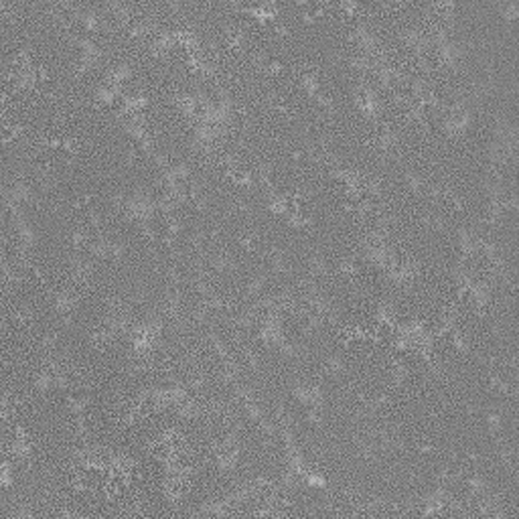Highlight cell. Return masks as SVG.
Wrapping results in <instances>:
<instances>
[{
	"mask_svg": "<svg viewBox=\"0 0 519 519\" xmlns=\"http://www.w3.org/2000/svg\"><path fill=\"white\" fill-rule=\"evenodd\" d=\"M97 97H99V102L112 104L114 102V90H110V88H99L97 90Z\"/></svg>",
	"mask_w": 519,
	"mask_h": 519,
	"instance_id": "6da1fadb",
	"label": "cell"
},
{
	"mask_svg": "<svg viewBox=\"0 0 519 519\" xmlns=\"http://www.w3.org/2000/svg\"><path fill=\"white\" fill-rule=\"evenodd\" d=\"M81 23L86 25L88 29H95V25H97V16H95L93 12H83V14H81Z\"/></svg>",
	"mask_w": 519,
	"mask_h": 519,
	"instance_id": "7a4b0ae2",
	"label": "cell"
}]
</instances>
